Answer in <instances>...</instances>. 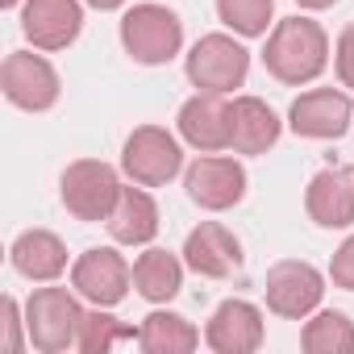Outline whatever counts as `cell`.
Listing matches in <instances>:
<instances>
[{"label": "cell", "mask_w": 354, "mask_h": 354, "mask_svg": "<svg viewBox=\"0 0 354 354\" xmlns=\"http://www.w3.org/2000/svg\"><path fill=\"white\" fill-rule=\"evenodd\" d=\"M333 67H337L342 88H350V92H354V26H346V30H342L337 46H333Z\"/></svg>", "instance_id": "cell-26"}, {"label": "cell", "mask_w": 354, "mask_h": 354, "mask_svg": "<svg viewBox=\"0 0 354 354\" xmlns=\"http://www.w3.org/2000/svg\"><path fill=\"white\" fill-rule=\"evenodd\" d=\"M184 188H188V196H192L201 209L225 213V209H234V205L246 196V171H242V162L230 158V154H205V158H196V162L188 167Z\"/></svg>", "instance_id": "cell-10"}, {"label": "cell", "mask_w": 354, "mask_h": 354, "mask_svg": "<svg viewBox=\"0 0 354 354\" xmlns=\"http://www.w3.org/2000/svg\"><path fill=\"white\" fill-rule=\"evenodd\" d=\"M125 342H138V329H133V325H121V321L109 317L104 308L84 313L80 342H75L84 354H109V350H117V346H125Z\"/></svg>", "instance_id": "cell-23"}, {"label": "cell", "mask_w": 354, "mask_h": 354, "mask_svg": "<svg viewBox=\"0 0 354 354\" xmlns=\"http://www.w3.org/2000/svg\"><path fill=\"white\" fill-rule=\"evenodd\" d=\"M180 167H184L180 142H175L167 129H158V125L133 129V133L125 138V146H121V171L129 175L133 184H142V188H162V184H171L175 175H180Z\"/></svg>", "instance_id": "cell-4"}, {"label": "cell", "mask_w": 354, "mask_h": 354, "mask_svg": "<svg viewBox=\"0 0 354 354\" xmlns=\"http://www.w3.org/2000/svg\"><path fill=\"white\" fill-rule=\"evenodd\" d=\"M184 263H188L196 275H205V279H230V275L242 267V242H238L225 225L201 221V225L188 234V242H184Z\"/></svg>", "instance_id": "cell-15"}, {"label": "cell", "mask_w": 354, "mask_h": 354, "mask_svg": "<svg viewBox=\"0 0 354 354\" xmlns=\"http://www.w3.org/2000/svg\"><path fill=\"white\" fill-rule=\"evenodd\" d=\"M121 46L133 63H146V67H158V63H171L184 46V21L175 17L167 5H133L125 17H121Z\"/></svg>", "instance_id": "cell-2"}, {"label": "cell", "mask_w": 354, "mask_h": 354, "mask_svg": "<svg viewBox=\"0 0 354 354\" xmlns=\"http://www.w3.org/2000/svg\"><path fill=\"white\" fill-rule=\"evenodd\" d=\"M329 279H333V288H346V292H354V234L333 250V263H329Z\"/></svg>", "instance_id": "cell-25"}, {"label": "cell", "mask_w": 354, "mask_h": 354, "mask_svg": "<svg viewBox=\"0 0 354 354\" xmlns=\"http://www.w3.org/2000/svg\"><path fill=\"white\" fill-rule=\"evenodd\" d=\"M104 230L117 246H146L158 234V205L150 201V192H142V184L121 188L113 213L104 217Z\"/></svg>", "instance_id": "cell-18"}, {"label": "cell", "mask_w": 354, "mask_h": 354, "mask_svg": "<svg viewBox=\"0 0 354 354\" xmlns=\"http://www.w3.org/2000/svg\"><path fill=\"white\" fill-rule=\"evenodd\" d=\"M263 63L279 84H292V88L313 84L329 67V34L308 17H283L267 34Z\"/></svg>", "instance_id": "cell-1"}, {"label": "cell", "mask_w": 354, "mask_h": 354, "mask_svg": "<svg viewBox=\"0 0 354 354\" xmlns=\"http://www.w3.org/2000/svg\"><path fill=\"white\" fill-rule=\"evenodd\" d=\"M304 209L321 230H346L354 225V167H325L308 180Z\"/></svg>", "instance_id": "cell-13"}, {"label": "cell", "mask_w": 354, "mask_h": 354, "mask_svg": "<svg viewBox=\"0 0 354 354\" xmlns=\"http://www.w3.org/2000/svg\"><path fill=\"white\" fill-rule=\"evenodd\" d=\"M0 88H5L9 104L26 109V113H46L59 104V71L42 59V55H30V50H13L0 67Z\"/></svg>", "instance_id": "cell-8"}, {"label": "cell", "mask_w": 354, "mask_h": 354, "mask_svg": "<svg viewBox=\"0 0 354 354\" xmlns=\"http://www.w3.org/2000/svg\"><path fill=\"white\" fill-rule=\"evenodd\" d=\"M184 267L188 263H180L162 246L142 250L138 263H133V288H138V296L150 300V304H167L171 296H180V288H184Z\"/></svg>", "instance_id": "cell-20"}, {"label": "cell", "mask_w": 354, "mask_h": 354, "mask_svg": "<svg viewBox=\"0 0 354 354\" xmlns=\"http://www.w3.org/2000/svg\"><path fill=\"white\" fill-rule=\"evenodd\" d=\"M80 325H84V308H80V292L67 288H38L26 304V333L34 342V350L42 354H63L80 342Z\"/></svg>", "instance_id": "cell-3"}, {"label": "cell", "mask_w": 354, "mask_h": 354, "mask_svg": "<svg viewBox=\"0 0 354 354\" xmlns=\"http://www.w3.org/2000/svg\"><path fill=\"white\" fill-rule=\"evenodd\" d=\"M288 125L300 138L329 142V138H342L354 125V104H350V96L342 88H313V92H304V96L292 100Z\"/></svg>", "instance_id": "cell-11"}, {"label": "cell", "mask_w": 354, "mask_h": 354, "mask_svg": "<svg viewBox=\"0 0 354 354\" xmlns=\"http://www.w3.org/2000/svg\"><path fill=\"white\" fill-rule=\"evenodd\" d=\"M275 13V0H217V17L242 34V38H263Z\"/></svg>", "instance_id": "cell-24"}, {"label": "cell", "mask_w": 354, "mask_h": 354, "mask_svg": "<svg viewBox=\"0 0 354 354\" xmlns=\"http://www.w3.org/2000/svg\"><path fill=\"white\" fill-rule=\"evenodd\" d=\"M279 117L259 96H238L230 104V150L234 154H267L279 142Z\"/></svg>", "instance_id": "cell-17"}, {"label": "cell", "mask_w": 354, "mask_h": 354, "mask_svg": "<svg viewBox=\"0 0 354 354\" xmlns=\"http://www.w3.org/2000/svg\"><path fill=\"white\" fill-rule=\"evenodd\" d=\"M9 259H13L17 275H26V279H34V283H50V279H59V275L67 271V246H63V238L50 234V230H26V234L13 242Z\"/></svg>", "instance_id": "cell-19"}, {"label": "cell", "mask_w": 354, "mask_h": 354, "mask_svg": "<svg viewBox=\"0 0 354 354\" xmlns=\"http://www.w3.org/2000/svg\"><path fill=\"white\" fill-rule=\"evenodd\" d=\"M84 5H92V9H100V13H113V9L125 5V0H84Z\"/></svg>", "instance_id": "cell-28"}, {"label": "cell", "mask_w": 354, "mask_h": 354, "mask_svg": "<svg viewBox=\"0 0 354 354\" xmlns=\"http://www.w3.org/2000/svg\"><path fill=\"white\" fill-rule=\"evenodd\" d=\"M0 5H5V9H13V5H17V0H0Z\"/></svg>", "instance_id": "cell-30"}, {"label": "cell", "mask_w": 354, "mask_h": 354, "mask_svg": "<svg viewBox=\"0 0 354 354\" xmlns=\"http://www.w3.org/2000/svg\"><path fill=\"white\" fill-rule=\"evenodd\" d=\"M250 71V50L242 42H234L230 34H205L192 50H188V80L201 92H234L246 84Z\"/></svg>", "instance_id": "cell-6"}, {"label": "cell", "mask_w": 354, "mask_h": 354, "mask_svg": "<svg viewBox=\"0 0 354 354\" xmlns=\"http://www.w3.org/2000/svg\"><path fill=\"white\" fill-rule=\"evenodd\" d=\"M321 296H325V275L304 259H283L267 271V308L275 317L304 321L308 313H317Z\"/></svg>", "instance_id": "cell-7"}, {"label": "cell", "mask_w": 354, "mask_h": 354, "mask_svg": "<svg viewBox=\"0 0 354 354\" xmlns=\"http://www.w3.org/2000/svg\"><path fill=\"white\" fill-rule=\"evenodd\" d=\"M129 283H133V267H129L113 246H92V250H84V254L75 259V267H71V288H75L84 300H92L96 308L121 304L125 292H129Z\"/></svg>", "instance_id": "cell-9"}, {"label": "cell", "mask_w": 354, "mask_h": 354, "mask_svg": "<svg viewBox=\"0 0 354 354\" xmlns=\"http://www.w3.org/2000/svg\"><path fill=\"white\" fill-rule=\"evenodd\" d=\"M300 346L308 354H350L354 350V321L337 308H325L313 321H304Z\"/></svg>", "instance_id": "cell-22"}, {"label": "cell", "mask_w": 354, "mask_h": 354, "mask_svg": "<svg viewBox=\"0 0 354 354\" xmlns=\"http://www.w3.org/2000/svg\"><path fill=\"white\" fill-rule=\"evenodd\" d=\"M138 346L146 354H188L201 346V333L180 313H150L138 325Z\"/></svg>", "instance_id": "cell-21"}, {"label": "cell", "mask_w": 354, "mask_h": 354, "mask_svg": "<svg viewBox=\"0 0 354 354\" xmlns=\"http://www.w3.org/2000/svg\"><path fill=\"white\" fill-rule=\"evenodd\" d=\"M180 138L201 154L225 150L230 146V104L217 92H196L180 109Z\"/></svg>", "instance_id": "cell-16"}, {"label": "cell", "mask_w": 354, "mask_h": 354, "mask_svg": "<svg viewBox=\"0 0 354 354\" xmlns=\"http://www.w3.org/2000/svg\"><path fill=\"white\" fill-rule=\"evenodd\" d=\"M300 9H329V5H337V0H296Z\"/></svg>", "instance_id": "cell-29"}, {"label": "cell", "mask_w": 354, "mask_h": 354, "mask_svg": "<svg viewBox=\"0 0 354 354\" xmlns=\"http://www.w3.org/2000/svg\"><path fill=\"white\" fill-rule=\"evenodd\" d=\"M84 30L80 0H26L21 9V34L34 42V50H67Z\"/></svg>", "instance_id": "cell-12"}, {"label": "cell", "mask_w": 354, "mask_h": 354, "mask_svg": "<svg viewBox=\"0 0 354 354\" xmlns=\"http://www.w3.org/2000/svg\"><path fill=\"white\" fill-rule=\"evenodd\" d=\"M205 342L217 354H254L263 346V313L250 300H225L209 317Z\"/></svg>", "instance_id": "cell-14"}, {"label": "cell", "mask_w": 354, "mask_h": 354, "mask_svg": "<svg viewBox=\"0 0 354 354\" xmlns=\"http://www.w3.org/2000/svg\"><path fill=\"white\" fill-rule=\"evenodd\" d=\"M117 192H121L117 171L100 158L71 162L59 180V196H63V205L75 221H104L117 205Z\"/></svg>", "instance_id": "cell-5"}, {"label": "cell", "mask_w": 354, "mask_h": 354, "mask_svg": "<svg viewBox=\"0 0 354 354\" xmlns=\"http://www.w3.org/2000/svg\"><path fill=\"white\" fill-rule=\"evenodd\" d=\"M0 313H5V337H0V350H5V354H17V350L26 346V342H21V325H26V317H21V308H17L13 296H5Z\"/></svg>", "instance_id": "cell-27"}]
</instances>
